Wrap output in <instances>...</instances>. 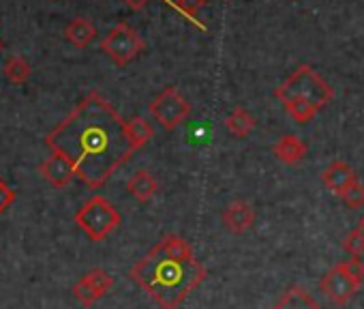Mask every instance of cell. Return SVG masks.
<instances>
[{
	"label": "cell",
	"instance_id": "23",
	"mask_svg": "<svg viewBox=\"0 0 364 309\" xmlns=\"http://www.w3.org/2000/svg\"><path fill=\"white\" fill-rule=\"evenodd\" d=\"M343 249L351 256V258H360L364 253V234L360 230H351L345 241H343Z\"/></svg>",
	"mask_w": 364,
	"mask_h": 309
},
{
	"label": "cell",
	"instance_id": "19",
	"mask_svg": "<svg viewBox=\"0 0 364 309\" xmlns=\"http://www.w3.org/2000/svg\"><path fill=\"white\" fill-rule=\"evenodd\" d=\"M3 73H5V78H7L9 82H14V84H26L28 78H31V73H33V67H31V63H28L24 56L14 54V56L5 63Z\"/></svg>",
	"mask_w": 364,
	"mask_h": 309
},
{
	"label": "cell",
	"instance_id": "18",
	"mask_svg": "<svg viewBox=\"0 0 364 309\" xmlns=\"http://www.w3.org/2000/svg\"><path fill=\"white\" fill-rule=\"evenodd\" d=\"M225 127L232 135L236 137H247L253 129H255V118L251 112H247L245 108H236L228 118H225Z\"/></svg>",
	"mask_w": 364,
	"mask_h": 309
},
{
	"label": "cell",
	"instance_id": "17",
	"mask_svg": "<svg viewBox=\"0 0 364 309\" xmlns=\"http://www.w3.org/2000/svg\"><path fill=\"white\" fill-rule=\"evenodd\" d=\"M124 131H127V140L133 146V150L144 148L152 140V135H154L152 125L146 118H141V116H135L131 120H124Z\"/></svg>",
	"mask_w": 364,
	"mask_h": 309
},
{
	"label": "cell",
	"instance_id": "22",
	"mask_svg": "<svg viewBox=\"0 0 364 309\" xmlns=\"http://www.w3.org/2000/svg\"><path fill=\"white\" fill-rule=\"evenodd\" d=\"M341 200L349 206V209H362L364 206V185L360 181L351 183L345 192L338 194Z\"/></svg>",
	"mask_w": 364,
	"mask_h": 309
},
{
	"label": "cell",
	"instance_id": "14",
	"mask_svg": "<svg viewBox=\"0 0 364 309\" xmlns=\"http://www.w3.org/2000/svg\"><path fill=\"white\" fill-rule=\"evenodd\" d=\"M127 189H129V194L137 200V202H148L156 192H159V183H156V179L148 172V170H139V172H135L131 179H129V183H127Z\"/></svg>",
	"mask_w": 364,
	"mask_h": 309
},
{
	"label": "cell",
	"instance_id": "12",
	"mask_svg": "<svg viewBox=\"0 0 364 309\" xmlns=\"http://www.w3.org/2000/svg\"><path fill=\"white\" fill-rule=\"evenodd\" d=\"M274 157L287 166H296L304 159L306 154V144L298 135H283L274 146H272Z\"/></svg>",
	"mask_w": 364,
	"mask_h": 309
},
{
	"label": "cell",
	"instance_id": "24",
	"mask_svg": "<svg viewBox=\"0 0 364 309\" xmlns=\"http://www.w3.org/2000/svg\"><path fill=\"white\" fill-rule=\"evenodd\" d=\"M14 202H16V192L3 179H0V215H3Z\"/></svg>",
	"mask_w": 364,
	"mask_h": 309
},
{
	"label": "cell",
	"instance_id": "4",
	"mask_svg": "<svg viewBox=\"0 0 364 309\" xmlns=\"http://www.w3.org/2000/svg\"><path fill=\"white\" fill-rule=\"evenodd\" d=\"M73 219L90 241H103L118 228L120 213L103 196H92L77 209Z\"/></svg>",
	"mask_w": 364,
	"mask_h": 309
},
{
	"label": "cell",
	"instance_id": "26",
	"mask_svg": "<svg viewBox=\"0 0 364 309\" xmlns=\"http://www.w3.org/2000/svg\"><path fill=\"white\" fill-rule=\"evenodd\" d=\"M358 230L364 234V215H362V217H360V221H358Z\"/></svg>",
	"mask_w": 364,
	"mask_h": 309
},
{
	"label": "cell",
	"instance_id": "11",
	"mask_svg": "<svg viewBox=\"0 0 364 309\" xmlns=\"http://www.w3.org/2000/svg\"><path fill=\"white\" fill-rule=\"evenodd\" d=\"M358 177L353 172V168L345 162H334L330 164L323 174H321V183L326 185V189H330L332 194H341L345 192L351 183H355Z\"/></svg>",
	"mask_w": 364,
	"mask_h": 309
},
{
	"label": "cell",
	"instance_id": "5",
	"mask_svg": "<svg viewBox=\"0 0 364 309\" xmlns=\"http://www.w3.org/2000/svg\"><path fill=\"white\" fill-rule=\"evenodd\" d=\"M364 281V264L360 258H349L332 266L319 281L321 292L336 305H345Z\"/></svg>",
	"mask_w": 364,
	"mask_h": 309
},
{
	"label": "cell",
	"instance_id": "27",
	"mask_svg": "<svg viewBox=\"0 0 364 309\" xmlns=\"http://www.w3.org/2000/svg\"><path fill=\"white\" fill-rule=\"evenodd\" d=\"M0 52H3V41H0Z\"/></svg>",
	"mask_w": 364,
	"mask_h": 309
},
{
	"label": "cell",
	"instance_id": "20",
	"mask_svg": "<svg viewBox=\"0 0 364 309\" xmlns=\"http://www.w3.org/2000/svg\"><path fill=\"white\" fill-rule=\"evenodd\" d=\"M167 3L178 11L185 16L189 22H193L200 31H206V24L200 22V9L206 5V0H167Z\"/></svg>",
	"mask_w": 364,
	"mask_h": 309
},
{
	"label": "cell",
	"instance_id": "8",
	"mask_svg": "<svg viewBox=\"0 0 364 309\" xmlns=\"http://www.w3.org/2000/svg\"><path fill=\"white\" fill-rule=\"evenodd\" d=\"M114 288V275H109L103 268H92L73 286V296L84 305L92 307L101 296H105Z\"/></svg>",
	"mask_w": 364,
	"mask_h": 309
},
{
	"label": "cell",
	"instance_id": "25",
	"mask_svg": "<svg viewBox=\"0 0 364 309\" xmlns=\"http://www.w3.org/2000/svg\"><path fill=\"white\" fill-rule=\"evenodd\" d=\"M124 3H127L133 11H139V9H144V7L150 3V0H124Z\"/></svg>",
	"mask_w": 364,
	"mask_h": 309
},
{
	"label": "cell",
	"instance_id": "9",
	"mask_svg": "<svg viewBox=\"0 0 364 309\" xmlns=\"http://www.w3.org/2000/svg\"><path fill=\"white\" fill-rule=\"evenodd\" d=\"M39 172H41V177H43L52 187H56V189L69 187L71 181H73V177H75L73 166L63 157V154H58V152H52L46 162H41Z\"/></svg>",
	"mask_w": 364,
	"mask_h": 309
},
{
	"label": "cell",
	"instance_id": "21",
	"mask_svg": "<svg viewBox=\"0 0 364 309\" xmlns=\"http://www.w3.org/2000/svg\"><path fill=\"white\" fill-rule=\"evenodd\" d=\"M283 108L298 122H309V120H313L317 116V110L306 101H287V103H283Z\"/></svg>",
	"mask_w": 364,
	"mask_h": 309
},
{
	"label": "cell",
	"instance_id": "3",
	"mask_svg": "<svg viewBox=\"0 0 364 309\" xmlns=\"http://www.w3.org/2000/svg\"><path fill=\"white\" fill-rule=\"evenodd\" d=\"M274 97L281 103L306 101L319 112L326 103L332 101L334 93H332V86L311 65H300L281 86H277Z\"/></svg>",
	"mask_w": 364,
	"mask_h": 309
},
{
	"label": "cell",
	"instance_id": "13",
	"mask_svg": "<svg viewBox=\"0 0 364 309\" xmlns=\"http://www.w3.org/2000/svg\"><path fill=\"white\" fill-rule=\"evenodd\" d=\"M65 37H67V41H69L71 46L84 50V48H88V46L97 39V28H95V24H92L90 20H86V18H75V20H71V22L67 24Z\"/></svg>",
	"mask_w": 364,
	"mask_h": 309
},
{
	"label": "cell",
	"instance_id": "10",
	"mask_svg": "<svg viewBox=\"0 0 364 309\" xmlns=\"http://www.w3.org/2000/svg\"><path fill=\"white\" fill-rule=\"evenodd\" d=\"M221 219H223V226H225L232 234H245V232L251 230L253 224H255V211H253V206H251L249 202L236 200V202H232V204L223 211Z\"/></svg>",
	"mask_w": 364,
	"mask_h": 309
},
{
	"label": "cell",
	"instance_id": "16",
	"mask_svg": "<svg viewBox=\"0 0 364 309\" xmlns=\"http://www.w3.org/2000/svg\"><path fill=\"white\" fill-rule=\"evenodd\" d=\"M163 256L167 258H173V260H180V262H187V260H193V249L191 245L178 236V234H165L156 245H154Z\"/></svg>",
	"mask_w": 364,
	"mask_h": 309
},
{
	"label": "cell",
	"instance_id": "6",
	"mask_svg": "<svg viewBox=\"0 0 364 309\" xmlns=\"http://www.w3.org/2000/svg\"><path fill=\"white\" fill-rule=\"evenodd\" d=\"M101 50L118 65L124 67L131 61H135L144 52V39L135 28L129 24L120 22L116 24L103 39H101Z\"/></svg>",
	"mask_w": 364,
	"mask_h": 309
},
{
	"label": "cell",
	"instance_id": "7",
	"mask_svg": "<svg viewBox=\"0 0 364 309\" xmlns=\"http://www.w3.org/2000/svg\"><path fill=\"white\" fill-rule=\"evenodd\" d=\"M152 118L167 131H173L191 116V103L182 97L173 86L163 88L148 105Z\"/></svg>",
	"mask_w": 364,
	"mask_h": 309
},
{
	"label": "cell",
	"instance_id": "1",
	"mask_svg": "<svg viewBox=\"0 0 364 309\" xmlns=\"http://www.w3.org/2000/svg\"><path fill=\"white\" fill-rule=\"evenodd\" d=\"M46 146L50 152L63 154L90 189L103 187L135 152L127 140L122 116L95 90L48 133Z\"/></svg>",
	"mask_w": 364,
	"mask_h": 309
},
{
	"label": "cell",
	"instance_id": "15",
	"mask_svg": "<svg viewBox=\"0 0 364 309\" xmlns=\"http://www.w3.org/2000/svg\"><path fill=\"white\" fill-rule=\"evenodd\" d=\"M274 309H321L319 303L300 286H291L281 298L274 303Z\"/></svg>",
	"mask_w": 364,
	"mask_h": 309
},
{
	"label": "cell",
	"instance_id": "2",
	"mask_svg": "<svg viewBox=\"0 0 364 309\" xmlns=\"http://www.w3.org/2000/svg\"><path fill=\"white\" fill-rule=\"evenodd\" d=\"M129 275L161 309H178L208 273L196 258L180 262L152 247L131 266Z\"/></svg>",
	"mask_w": 364,
	"mask_h": 309
}]
</instances>
